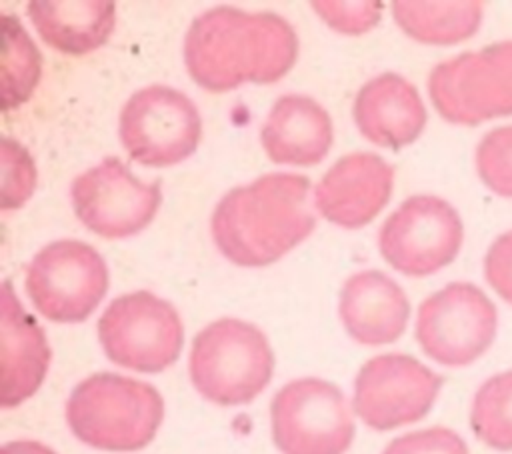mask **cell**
<instances>
[{"label":"cell","instance_id":"1","mask_svg":"<svg viewBox=\"0 0 512 454\" xmlns=\"http://www.w3.org/2000/svg\"><path fill=\"white\" fill-rule=\"evenodd\" d=\"M296 58L298 36L274 12L216 6L196 16L184 38L186 70L210 92H228L244 82L272 84Z\"/></svg>","mask_w":512,"mask_h":454},{"label":"cell","instance_id":"2","mask_svg":"<svg viewBox=\"0 0 512 454\" xmlns=\"http://www.w3.org/2000/svg\"><path fill=\"white\" fill-rule=\"evenodd\" d=\"M310 180L272 172L236 186L216 204L210 220L218 250L238 266H268L306 240L316 224L308 208Z\"/></svg>","mask_w":512,"mask_h":454},{"label":"cell","instance_id":"3","mask_svg":"<svg viewBox=\"0 0 512 454\" xmlns=\"http://www.w3.org/2000/svg\"><path fill=\"white\" fill-rule=\"evenodd\" d=\"M164 418V400L148 384L98 372L78 382L66 400L72 434L104 452H136L148 446Z\"/></svg>","mask_w":512,"mask_h":454},{"label":"cell","instance_id":"4","mask_svg":"<svg viewBox=\"0 0 512 454\" xmlns=\"http://www.w3.org/2000/svg\"><path fill=\"white\" fill-rule=\"evenodd\" d=\"M188 374L206 400L218 406H242L272 380L274 352L258 326L220 318L194 336Z\"/></svg>","mask_w":512,"mask_h":454},{"label":"cell","instance_id":"5","mask_svg":"<svg viewBox=\"0 0 512 454\" xmlns=\"http://www.w3.org/2000/svg\"><path fill=\"white\" fill-rule=\"evenodd\" d=\"M96 330L108 360L144 374H158L172 366L184 344L178 310L148 290L114 298Z\"/></svg>","mask_w":512,"mask_h":454},{"label":"cell","instance_id":"6","mask_svg":"<svg viewBox=\"0 0 512 454\" xmlns=\"http://www.w3.org/2000/svg\"><path fill=\"white\" fill-rule=\"evenodd\" d=\"M428 94L450 124L476 126L512 116V40L436 64L428 76Z\"/></svg>","mask_w":512,"mask_h":454},{"label":"cell","instance_id":"7","mask_svg":"<svg viewBox=\"0 0 512 454\" xmlns=\"http://www.w3.org/2000/svg\"><path fill=\"white\" fill-rule=\"evenodd\" d=\"M270 432L282 454H346L356 424L344 392L310 376L292 380L274 394Z\"/></svg>","mask_w":512,"mask_h":454},{"label":"cell","instance_id":"8","mask_svg":"<svg viewBox=\"0 0 512 454\" xmlns=\"http://www.w3.org/2000/svg\"><path fill=\"white\" fill-rule=\"evenodd\" d=\"M496 330L494 302L472 282H450L418 306L414 338L430 360L460 368L492 346Z\"/></svg>","mask_w":512,"mask_h":454},{"label":"cell","instance_id":"9","mask_svg":"<svg viewBox=\"0 0 512 454\" xmlns=\"http://www.w3.org/2000/svg\"><path fill=\"white\" fill-rule=\"evenodd\" d=\"M118 136L132 160L150 168H166L194 154L202 136V120L184 92L152 84L136 90L122 106Z\"/></svg>","mask_w":512,"mask_h":454},{"label":"cell","instance_id":"10","mask_svg":"<svg viewBox=\"0 0 512 454\" xmlns=\"http://www.w3.org/2000/svg\"><path fill=\"white\" fill-rule=\"evenodd\" d=\"M26 294L34 308L58 324L86 320L108 290V268L86 242L56 240L26 268Z\"/></svg>","mask_w":512,"mask_h":454},{"label":"cell","instance_id":"11","mask_svg":"<svg viewBox=\"0 0 512 454\" xmlns=\"http://www.w3.org/2000/svg\"><path fill=\"white\" fill-rule=\"evenodd\" d=\"M464 226L450 202L430 194L406 198L380 226L382 258L406 276H430L460 252Z\"/></svg>","mask_w":512,"mask_h":454},{"label":"cell","instance_id":"12","mask_svg":"<svg viewBox=\"0 0 512 454\" xmlns=\"http://www.w3.org/2000/svg\"><path fill=\"white\" fill-rule=\"evenodd\" d=\"M442 376L408 354H380L354 380L352 408L372 430H394L422 420L434 406Z\"/></svg>","mask_w":512,"mask_h":454},{"label":"cell","instance_id":"13","mask_svg":"<svg viewBox=\"0 0 512 454\" xmlns=\"http://www.w3.org/2000/svg\"><path fill=\"white\" fill-rule=\"evenodd\" d=\"M78 220L102 238H126L144 230L156 216L160 182H142L120 158L108 156L78 174L70 186Z\"/></svg>","mask_w":512,"mask_h":454},{"label":"cell","instance_id":"14","mask_svg":"<svg viewBox=\"0 0 512 454\" xmlns=\"http://www.w3.org/2000/svg\"><path fill=\"white\" fill-rule=\"evenodd\" d=\"M394 168L372 152H352L336 160L314 188L316 210L342 228H362L388 204Z\"/></svg>","mask_w":512,"mask_h":454},{"label":"cell","instance_id":"15","mask_svg":"<svg viewBox=\"0 0 512 454\" xmlns=\"http://www.w3.org/2000/svg\"><path fill=\"white\" fill-rule=\"evenodd\" d=\"M52 350L42 326L20 304L12 282L2 284L0 404L16 408L36 394L50 368Z\"/></svg>","mask_w":512,"mask_h":454},{"label":"cell","instance_id":"16","mask_svg":"<svg viewBox=\"0 0 512 454\" xmlns=\"http://www.w3.org/2000/svg\"><path fill=\"white\" fill-rule=\"evenodd\" d=\"M338 314L346 334L362 346L396 342L408 324L410 302L396 280L380 270L352 274L338 300Z\"/></svg>","mask_w":512,"mask_h":454},{"label":"cell","instance_id":"17","mask_svg":"<svg viewBox=\"0 0 512 454\" xmlns=\"http://www.w3.org/2000/svg\"><path fill=\"white\" fill-rule=\"evenodd\" d=\"M352 116L364 138L390 150L412 144L426 126V108L416 86L396 72L368 80L356 94Z\"/></svg>","mask_w":512,"mask_h":454},{"label":"cell","instance_id":"18","mask_svg":"<svg viewBox=\"0 0 512 454\" xmlns=\"http://www.w3.org/2000/svg\"><path fill=\"white\" fill-rule=\"evenodd\" d=\"M332 120L324 106L302 94L280 96L268 112L260 140L274 164L314 166L332 146Z\"/></svg>","mask_w":512,"mask_h":454},{"label":"cell","instance_id":"19","mask_svg":"<svg viewBox=\"0 0 512 454\" xmlns=\"http://www.w3.org/2000/svg\"><path fill=\"white\" fill-rule=\"evenodd\" d=\"M26 8L42 40L74 56L100 48L116 22V4L108 0H34Z\"/></svg>","mask_w":512,"mask_h":454},{"label":"cell","instance_id":"20","mask_svg":"<svg viewBox=\"0 0 512 454\" xmlns=\"http://www.w3.org/2000/svg\"><path fill=\"white\" fill-rule=\"evenodd\" d=\"M484 4L478 0L452 2H392L396 24L422 44H458L480 28Z\"/></svg>","mask_w":512,"mask_h":454},{"label":"cell","instance_id":"21","mask_svg":"<svg viewBox=\"0 0 512 454\" xmlns=\"http://www.w3.org/2000/svg\"><path fill=\"white\" fill-rule=\"evenodd\" d=\"M2 110L22 106L34 92L42 74V54L12 14L2 16Z\"/></svg>","mask_w":512,"mask_h":454},{"label":"cell","instance_id":"22","mask_svg":"<svg viewBox=\"0 0 512 454\" xmlns=\"http://www.w3.org/2000/svg\"><path fill=\"white\" fill-rule=\"evenodd\" d=\"M470 428L488 448L512 452V370L484 380L470 404Z\"/></svg>","mask_w":512,"mask_h":454},{"label":"cell","instance_id":"23","mask_svg":"<svg viewBox=\"0 0 512 454\" xmlns=\"http://www.w3.org/2000/svg\"><path fill=\"white\" fill-rule=\"evenodd\" d=\"M474 164L488 190L512 198V124L484 134L476 146Z\"/></svg>","mask_w":512,"mask_h":454},{"label":"cell","instance_id":"24","mask_svg":"<svg viewBox=\"0 0 512 454\" xmlns=\"http://www.w3.org/2000/svg\"><path fill=\"white\" fill-rule=\"evenodd\" d=\"M0 158H2V192L0 206L2 210H16L28 202L36 188V164L30 152L10 136L0 140Z\"/></svg>","mask_w":512,"mask_h":454},{"label":"cell","instance_id":"25","mask_svg":"<svg viewBox=\"0 0 512 454\" xmlns=\"http://www.w3.org/2000/svg\"><path fill=\"white\" fill-rule=\"evenodd\" d=\"M316 14L336 32L364 34L372 30L382 14L380 2H312Z\"/></svg>","mask_w":512,"mask_h":454},{"label":"cell","instance_id":"26","mask_svg":"<svg viewBox=\"0 0 512 454\" xmlns=\"http://www.w3.org/2000/svg\"><path fill=\"white\" fill-rule=\"evenodd\" d=\"M382 454H470L464 438L446 428L432 426L394 438Z\"/></svg>","mask_w":512,"mask_h":454},{"label":"cell","instance_id":"27","mask_svg":"<svg viewBox=\"0 0 512 454\" xmlns=\"http://www.w3.org/2000/svg\"><path fill=\"white\" fill-rule=\"evenodd\" d=\"M484 278L512 306V230L500 234L484 256Z\"/></svg>","mask_w":512,"mask_h":454},{"label":"cell","instance_id":"28","mask_svg":"<svg viewBox=\"0 0 512 454\" xmlns=\"http://www.w3.org/2000/svg\"><path fill=\"white\" fill-rule=\"evenodd\" d=\"M0 454H58L36 440H10L2 446Z\"/></svg>","mask_w":512,"mask_h":454}]
</instances>
